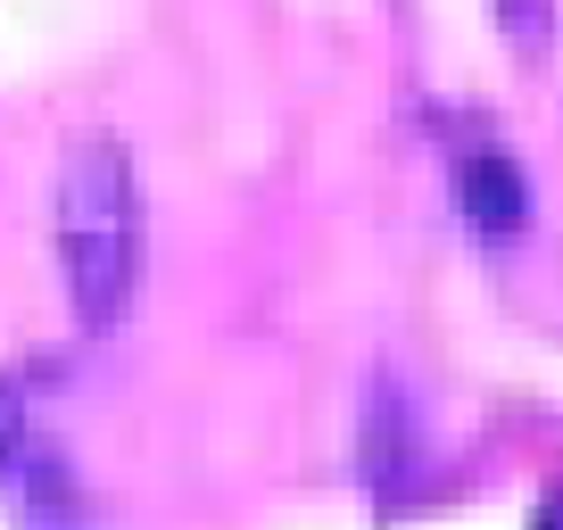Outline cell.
<instances>
[{
  "label": "cell",
  "instance_id": "5b68a950",
  "mask_svg": "<svg viewBox=\"0 0 563 530\" xmlns=\"http://www.w3.org/2000/svg\"><path fill=\"white\" fill-rule=\"evenodd\" d=\"M539 530H563V506H547V514H539Z\"/></svg>",
  "mask_w": 563,
  "mask_h": 530
},
{
  "label": "cell",
  "instance_id": "3957f363",
  "mask_svg": "<svg viewBox=\"0 0 563 530\" xmlns=\"http://www.w3.org/2000/svg\"><path fill=\"white\" fill-rule=\"evenodd\" d=\"M422 464V440H415V407L398 398V382H373L365 398V481L382 497H398Z\"/></svg>",
  "mask_w": 563,
  "mask_h": 530
},
{
  "label": "cell",
  "instance_id": "7a4b0ae2",
  "mask_svg": "<svg viewBox=\"0 0 563 530\" xmlns=\"http://www.w3.org/2000/svg\"><path fill=\"white\" fill-rule=\"evenodd\" d=\"M456 208H464V224L489 232V241L522 232V216H530L522 166H514L506 150H464V158H456Z\"/></svg>",
  "mask_w": 563,
  "mask_h": 530
},
{
  "label": "cell",
  "instance_id": "277c9868",
  "mask_svg": "<svg viewBox=\"0 0 563 530\" xmlns=\"http://www.w3.org/2000/svg\"><path fill=\"white\" fill-rule=\"evenodd\" d=\"M34 456V423H25V389L0 382V473H18Z\"/></svg>",
  "mask_w": 563,
  "mask_h": 530
},
{
  "label": "cell",
  "instance_id": "6da1fadb",
  "mask_svg": "<svg viewBox=\"0 0 563 530\" xmlns=\"http://www.w3.org/2000/svg\"><path fill=\"white\" fill-rule=\"evenodd\" d=\"M58 257H67L75 316L108 332L141 283V183L117 133H75L58 158Z\"/></svg>",
  "mask_w": 563,
  "mask_h": 530
}]
</instances>
